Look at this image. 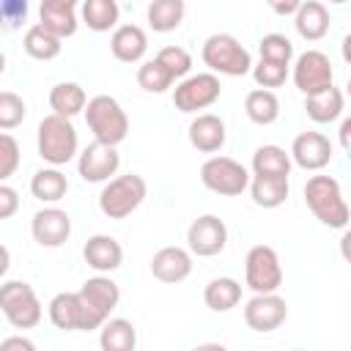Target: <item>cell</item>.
Returning <instances> with one entry per match:
<instances>
[{
	"label": "cell",
	"instance_id": "23",
	"mask_svg": "<svg viewBox=\"0 0 351 351\" xmlns=\"http://www.w3.org/2000/svg\"><path fill=\"white\" fill-rule=\"evenodd\" d=\"M343 101H346V99H343V90L335 88V85H329V88H324V90H315V93L304 96V112H307V118L315 121V123H332V121L340 118Z\"/></svg>",
	"mask_w": 351,
	"mask_h": 351
},
{
	"label": "cell",
	"instance_id": "44",
	"mask_svg": "<svg viewBox=\"0 0 351 351\" xmlns=\"http://www.w3.org/2000/svg\"><path fill=\"white\" fill-rule=\"evenodd\" d=\"M0 351H36V343L27 337H5L0 343Z\"/></svg>",
	"mask_w": 351,
	"mask_h": 351
},
{
	"label": "cell",
	"instance_id": "26",
	"mask_svg": "<svg viewBox=\"0 0 351 351\" xmlns=\"http://www.w3.org/2000/svg\"><path fill=\"white\" fill-rule=\"evenodd\" d=\"M291 154L280 145H261L252 154V176H269V178H288L291 173Z\"/></svg>",
	"mask_w": 351,
	"mask_h": 351
},
{
	"label": "cell",
	"instance_id": "9",
	"mask_svg": "<svg viewBox=\"0 0 351 351\" xmlns=\"http://www.w3.org/2000/svg\"><path fill=\"white\" fill-rule=\"evenodd\" d=\"M244 282L252 293H271L282 285V266L274 247L269 244L250 247L244 258Z\"/></svg>",
	"mask_w": 351,
	"mask_h": 351
},
{
	"label": "cell",
	"instance_id": "43",
	"mask_svg": "<svg viewBox=\"0 0 351 351\" xmlns=\"http://www.w3.org/2000/svg\"><path fill=\"white\" fill-rule=\"evenodd\" d=\"M266 3H269V8H271L277 16H293V14L302 8L304 0H266Z\"/></svg>",
	"mask_w": 351,
	"mask_h": 351
},
{
	"label": "cell",
	"instance_id": "28",
	"mask_svg": "<svg viewBox=\"0 0 351 351\" xmlns=\"http://www.w3.org/2000/svg\"><path fill=\"white\" fill-rule=\"evenodd\" d=\"M244 112H247V118H250L252 123L269 126V123H274V121L280 118V99H277V93L269 90V88H255V90H250L247 99H244Z\"/></svg>",
	"mask_w": 351,
	"mask_h": 351
},
{
	"label": "cell",
	"instance_id": "49",
	"mask_svg": "<svg viewBox=\"0 0 351 351\" xmlns=\"http://www.w3.org/2000/svg\"><path fill=\"white\" fill-rule=\"evenodd\" d=\"M346 88H348V96H351V77H348V85Z\"/></svg>",
	"mask_w": 351,
	"mask_h": 351
},
{
	"label": "cell",
	"instance_id": "17",
	"mask_svg": "<svg viewBox=\"0 0 351 351\" xmlns=\"http://www.w3.org/2000/svg\"><path fill=\"white\" fill-rule=\"evenodd\" d=\"M151 274L159 282H167V285L184 282L192 274V250H184V247L156 250L154 258H151Z\"/></svg>",
	"mask_w": 351,
	"mask_h": 351
},
{
	"label": "cell",
	"instance_id": "40",
	"mask_svg": "<svg viewBox=\"0 0 351 351\" xmlns=\"http://www.w3.org/2000/svg\"><path fill=\"white\" fill-rule=\"evenodd\" d=\"M16 167H19V143L8 132H3L0 134V178L3 181L11 178Z\"/></svg>",
	"mask_w": 351,
	"mask_h": 351
},
{
	"label": "cell",
	"instance_id": "45",
	"mask_svg": "<svg viewBox=\"0 0 351 351\" xmlns=\"http://www.w3.org/2000/svg\"><path fill=\"white\" fill-rule=\"evenodd\" d=\"M337 137H340V145L351 154V115L343 118V123H340V129H337Z\"/></svg>",
	"mask_w": 351,
	"mask_h": 351
},
{
	"label": "cell",
	"instance_id": "33",
	"mask_svg": "<svg viewBox=\"0 0 351 351\" xmlns=\"http://www.w3.org/2000/svg\"><path fill=\"white\" fill-rule=\"evenodd\" d=\"M118 19H121L118 0H85L82 3V22L93 33H107L118 27Z\"/></svg>",
	"mask_w": 351,
	"mask_h": 351
},
{
	"label": "cell",
	"instance_id": "21",
	"mask_svg": "<svg viewBox=\"0 0 351 351\" xmlns=\"http://www.w3.org/2000/svg\"><path fill=\"white\" fill-rule=\"evenodd\" d=\"M110 52L121 63H137L148 52V36L140 25H118L110 38Z\"/></svg>",
	"mask_w": 351,
	"mask_h": 351
},
{
	"label": "cell",
	"instance_id": "2",
	"mask_svg": "<svg viewBox=\"0 0 351 351\" xmlns=\"http://www.w3.org/2000/svg\"><path fill=\"white\" fill-rule=\"evenodd\" d=\"M80 140H77V129L71 123V118L66 115H47L38 123V156L55 167L71 162L77 156Z\"/></svg>",
	"mask_w": 351,
	"mask_h": 351
},
{
	"label": "cell",
	"instance_id": "27",
	"mask_svg": "<svg viewBox=\"0 0 351 351\" xmlns=\"http://www.w3.org/2000/svg\"><path fill=\"white\" fill-rule=\"evenodd\" d=\"M30 192L41 203H58L69 192V178L55 165L52 167H44V170H36L33 178H30Z\"/></svg>",
	"mask_w": 351,
	"mask_h": 351
},
{
	"label": "cell",
	"instance_id": "34",
	"mask_svg": "<svg viewBox=\"0 0 351 351\" xmlns=\"http://www.w3.org/2000/svg\"><path fill=\"white\" fill-rule=\"evenodd\" d=\"M176 82L173 71L162 63V60H145L140 69H137V85L145 90V93H165L170 85Z\"/></svg>",
	"mask_w": 351,
	"mask_h": 351
},
{
	"label": "cell",
	"instance_id": "4",
	"mask_svg": "<svg viewBox=\"0 0 351 351\" xmlns=\"http://www.w3.org/2000/svg\"><path fill=\"white\" fill-rule=\"evenodd\" d=\"M145 195H148V184L143 176H137V173L115 176L104 184V189L99 195V208L110 219H126L129 214H134L143 206Z\"/></svg>",
	"mask_w": 351,
	"mask_h": 351
},
{
	"label": "cell",
	"instance_id": "38",
	"mask_svg": "<svg viewBox=\"0 0 351 351\" xmlns=\"http://www.w3.org/2000/svg\"><path fill=\"white\" fill-rule=\"evenodd\" d=\"M27 115V107L22 101V96H16L14 90H3L0 93V129L8 132L14 126H19Z\"/></svg>",
	"mask_w": 351,
	"mask_h": 351
},
{
	"label": "cell",
	"instance_id": "16",
	"mask_svg": "<svg viewBox=\"0 0 351 351\" xmlns=\"http://www.w3.org/2000/svg\"><path fill=\"white\" fill-rule=\"evenodd\" d=\"M291 159L302 170H313V173L315 170H324L332 162V143L321 132H302V134L293 137Z\"/></svg>",
	"mask_w": 351,
	"mask_h": 351
},
{
	"label": "cell",
	"instance_id": "14",
	"mask_svg": "<svg viewBox=\"0 0 351 351\" xmlns=\"http://www.w3.org/2000/svg\"><path fill=\"white\" fill-rule=\"evenodd\" d=\"M121 167V156L115 151V145H107V143H90L80 159H77V170L82 176V181L88 184H107Z\"/></svg>",
	"mask_w": 351,
	"mask_h": 351
},
{
	"label": "cell",
	"instance_id": "35",
	"mask_svg": "<svg viewBox=\"0 0 351 351\" xmlns=\"http://www.w3.org/2000/svg\"><path fill=\"white\" fill-rule=\"evenodd\" d=\"M38 19H41V25H44L47 30H52V33L60 36V38H69V36L77 33V14H74V8H58V5L41 3Z\"/></svg>",
	"mask_w": 351,
	"mask_h": 351
},
{
	"label": "cell",
	"instance_id": "20",
	"mask_svg": "<svg viewBox=\"0 0 351 351\" xmlns=\"http://www.w3.org/2000/svg\"><path fill=\"white\" fill-rule=\"evenodd\" d=\"M49 321L63 332H85V304L80 291H63L49 302Z\"/></svg>",
	"mask_w": 351,
	"mask_h": 351
},
{
	"label": "cell",
	"instance_id": "32",
	"mask_svg": "<svg viewBox=\"0 0 351 351\" xmlns=\"http://www.w3.org/2000/svg\"><path fill=\"white\" fill-rule=\"evenodd\" d=\"M99 343L104 351H134L137 346V329L126 318H107L101 324Z\"/></svg>",
	"mask_w": 351,
	"mask_h": 351
},
{
	"label": "cell",
	"instance_id": "39",
	"mask_svg": "<svg viewBox=\"0 0 351 351\" xmlns=\"http://www.w3.org/2000/svg\"><path fill=\"white\" fill-rule=\"evenodd\" d=\"M156 60H162V63L173 71L176 80H184V77H189V71H192V55H189L184 47H162V49L156 52Z\"/></svg>",
	"mask_w": 351,
	"mask_h": 351
},
{
	"label": "cell",
	"instance_id": "8",
	"mask_svg": "<svg viewBox=\"0 0 351 351\" xmlns=\"http://www.w3.org/2000/svg\"><path fill=\"white\" fill-rule=\"evenodd\" d=\"M200 181H203L206 189H211L217 195L236 197L250 186L252 178H250V170L241 162H236L230 156H211L200 167Z\"/></svg>",
	"mask_w": 351,
	"mask_h": 351
},
{
	"label": "cell",
	"instance_id": "22",
	"mask_svg": "<svg viewBox=\"0 0 351 351\" xmlns=\"http://www.w3.org/2000/svg\"><path fill=\"white\" fill-rule=\"evenodd\" d=\"M293 25L304 41H318L329 33V11L321 0H304L302 8L293 14Z\"/></svg>",
	"mask_w": 351,
	"mask_h": 351
},
{
	"label": "cell",
	"instance_id": "1",
	"mask_svg": "<svg viewBox=\"0 0 351 351\" xmlns=\"http://www.w3.org/2000/svg\"><path fill=\"white\" fill-rule=\"evenodd\" d=\"M304 203L313 217L326 228H346L351 219V208L343 197L337 178L332 176H313L304 184Z\"/></svg>",
	"mask_w": 351,
	"mask_h": 351
},
{
	"label": "cell",
	"instance_id": "48",
	"mask_svg": "<svg viewBox=\"0 0 351 351\" xmlns=\"http://www.w3.org/2000/svg\"><path fill=\"white\" fill-rule=\"evenodd\" d=\"M41 3H47V5H58V8H74V5H77V0H41Z\"/></svg>",
	"mask_w": 351,
	"mask_h": 351
},
{
	"label": "cell",
	"instance_id": "18",
	"mask_svg": "<svg viewBox=\"0 0 351 351\" xmlns=\"http://www.w3.org/2000/svg\"><path fill=\"white\" fill-rule=\"evenodd\" d=\"M82 258L99 274H110V271H115L123 263V247L118 244V239H112L107 233H96V236H90L85 241Z\"/></svg>",
	"mask_w": 351,
	"mask_h": 351
},
{
	"label": "cell",
	"instance_id": "30",
	"mask_svg": "<svg viewBox=\"0 0 351 351\" xmlns=\"http://www.w3.org/2000/svg\"><path fill=\"white\" fill-rule=\"evenodd\" d=\"M49 107H52V112H58V115L74 118V115L85 112L88 96H85L82 85H77V82H58V85L49 90Z\"/></svg>",
	"mask_w": 351,
	"mask_h": 351
},
{
	"label": "cell",
	"instance_id": "13",
	"mask_svg": "<svg viewBox=\"0 0 351 351\" xmlns=\"http://www.w3.org/2000/svg\"><path fill=\"white\" fill-rule=\"evenodd\" d=\"M285 318H288V304H285V299L277 291L255 293L244 304V324L252 332H274V329L282 326Z\"/></svg>",
	"mask_w": 351,
	"mask_h": 351
},
{
	"label": "cell",
	"instance_id": "31",
	"mask_svg": "<svg viewBox=\"0 0 351 351\" xmlns=\"http://www.w3.org/2000/svg\"><path fill=\"white\" fill-rule=\"evenodd\" d=\"M288 178H269V176H252L250 181V195L252 203L261 208H277L288 200Z\"/></svg>",
	"mask_w": 351,
	"mask_h": 351
},
{
	"label": "cell",
	"instance_id": "24",
	"mask_svg": "<svg viewBox=\"0 0 351 351\" xmlns=\"http://www.w3.org/2000/svg\"><path fill=\"white\" fill-rule=\"evenodd\" d=\"M203 302L214 313H230L241 302V282L233 277H214L203 288Z\"/></svg>",
	"mask_w": 351,
	"mask_h": 351
},
{
	"label": "cell",
	"instance_id": "3",
	"mask_svg": "<svg viewBox=\"0 0 351 351\" xmlns=\"http://www.w3.org/2000/svg\"><path fill=\"white\" fill-rule=\"evenodd\" d=\"M203 63L214 71V74H225V77H244L252 71V58L250 52L241 47V41L230 33H214L203 41L200 49Z\"/></svg>",
	"mask_w": 351,
	"mask_h": 351
},
{
	"label": "cell",
	"instance_id": "19",
	"mask_svg": "<svg viewBox=\"0 0 351 351\" xmlns=\"http://www.w3.org/2000/svg\"><path fill=\"white\" fill-rule=\"evenodd\" d=\"M225 140H228L225 121L219 115H214V112H200L189 123V143L200 154H217L225 145Z\"/></svg>",
	"mask_w": 351,
	"mask_h": 351
},
{
	"label": "cell",
	"instance_id": "41",
	"mask_svg": "<svg viewBox=\"0 0 351 351\" xmlns=\"http://www.w3.org/2000/svg\"><path fill=\"white\" fill-rule=\"evenodd\" d=\"M3 8V25L8 30H16L27 19V0H0Z\"/></svg>",
	"mask_w": 351,
	"mask_h": 351
},
{
	"label": "cell",
	"instance_id": "36",
	"mask_svg": "<svg viewBox=\"0 0 351 351\" xmlns=\"http://www.w3.org/2000/svg\"><path fill=\"white\" fill-rule=\"evenodd\" d=\"M258 52H261V58H266V60H277V63L291 66L293 44H291V38H288V36H282V33H269V36H263V38H261Z\"/></svg>",
	"mask_w": 351,
	"mask_h": 351
},
{
	"label": "cell",
	"instance_id": "47",
	"mask_svg": "<svg viewBox=\"0 0 351 351\" xmlns=\"http://www.w3.org/2000/svg\"><path fill=\"white\" fill-rule=\"evenodd\" d=\"M340 52H343V60L351 66V33L343 38V44H340Z\"/></svg>",
	"mask_w": 351,
	"mask_h": 351
},
{
	"label": "cell",
	"instance_id": "42",
	"mask_svg": "<svg viewBox=\"0 0 351 351\" xmlns=\"http://www.w3.org/2000/svg\"><path fill=\"white\" fill-rule=\"evenodd\" d=\"M19 208V195L14 186L0 184V219H11Z\"/></svg>",
	"mask_w": 351,
	"mask_h": 351
},
{
	"label": "cell",
	"instance_id": "50",
	"mask_svg": "<svg viewBox=\"0 0 351 351\" xmlns=\"http://www.w3.org/2000/svg\"><path fill=\"white\" fill-rule=\"evenodd\" d=\"M329 3H348V0H329Z\"/></svg>",
	"mask_w": 351,
	"mask_h": 351
},
{
	"label": "cell",
	"instance_id": "15",
	"mask_svg": "<svg viewBox=\"0 0 351 351\" xmlns=\"http://www.w3.org/2000/svg\"><path fill=\"white\" fill-rule=\"evenodd\" d=\"M30 233H33L36 244H41V247H49V250L63 247L71 236V217H69V211H63L58 206H47L33 214Z\"/></svg>",
	"mask_w": 351,
	"mask_h": 351
},
{
	"label": "cell",
	"instance_id": "12",
	"mask_svg": "<svg viewBox=\"0 0 351 351\" xmlns=\"http://www.w3.org/2000/svg\"><path fill=\"white\" fill-rule=\"evenodd\" d=\"M186 244L192 255H200V258L219 255L228 244V225L217 214H200L197 219H192L186 230Z\"/></svg>",
	"mask_w": 351,
	"mask_h": 351
},
{
	"label": "cell",
	"instance_id": "11",
	"mask_svg": "<svg viewBox=\"0 0 351 351\" xmlns=\"http://www.w3.org/2000/svg\"><path fill=\"white\" fill-rule=\"evenodd\" d=\"M335 80V71H332V60L321 52V49H307L296 58L293 63V85L310 96L315 90H324L329 88Z\"/></svg>",
	"mask_w": 351,
	"mask_h": 351
},
{
	"label": "cell",
	"instance_id": "6",
	"mask_svg": "<svg viewBox=\"0 0 351 351\" xmlns=\"http://www.w3.org/2000/svg\"><path fill=\"white\" fill-rule=\"evenodd\" d=\"M0 310L5 321L14 329H33L41 324L44 307L38 302V293L33 291L30 282L22 280H5L0 288Z\"/></svg>",
	"mask_w": 351,
	"mask_h": 351
},
{
	"label": "cell",
	"instance_id": "25",
	"mask_svg": "<svg viewBox=\"0 0 351 351\" xmlns=\"http://www.w3.org/2000/svg\"><path fill=\"white\" fill-rule=\"evenodd\" d=\"M22 47L25 52L33 58V60H55L63 49V38L55 36L52 30H47L41 22L38 25H30L25 30V38H22Z\"/></svg>",
	"mask_w": 351,
	"mask_h": 351
},
{
	"label": "cell",
	"instance_id": "37",
	"mask_svg": "<svg viewBox=\"0 0 351 351\" xmlns=\"http://www.w3.org/2000/svg\"><path fill=\"white\" fill-rule=\"evenodd\" d=\"M252 80L261 85V88H280V85H285V80H288V66L285 63H277V60H266V58H261L255 66H252Z\"/></svg>",
	"mask_w": 351,
	"mask_h": 351
},
{
	"label": "cell",
	"instance_id": "5",
	"mask_svg": "<svg viewBox=\"0 0 351 351\" xmlns=\"http://www.w3.org/2000/svg\"><path fill=\"white\" fill-rule=\"evenodd\" d=\"M85 121H88L93 137L99 143H107V145H118L129 134V118H126L123 107L118 104V99H112L107 93L88 99Z\"/></svg>",
	"mask_w": 351,
	"mask_h": 351
},
{
	"label": "cell",
	"instance_id": "10",
	"mask_svg": "<svg viewBox=\"0 0 351 351\" xmlns=\"http://www.w3.org/2000/svg\"><path fill=\"white\" fill-rule=\"evenodd\" d=\"M219 96H222L219 77L214 71H203V74H189L176 85L173 104L181 112H197V110H208Z\"/></svg>",
	"mask_w": 351,
	"mask_h": 351
},
{
	"label": "cell",
	"instance_id": "7",
	"mask_svg": "<svg viewBox=\"0 0 351 351\" xmlns=\"http://www.w3.org/2000/svg\"><path fill=\"white\" fill-rule=\"evenodd\" d=\"M80 296H82V304H85V332H90V329H101V324L118 307L121 288H118L115 280L99 274V277H90V280L82 282Z\"/></svg>",
	"mask_w": 351,
	"mask_h": 351
},
{
	"label": "cell",
	"instance_id": "29",
	"mask_svg": "<svg viewBox=\"0 0 351 351\" xmlns=\"http://www.w3.org/2000/svg\"><path fill=\"white\" fill-rule=\"evenodd\" d=\"M186 14V3L184 0H151L145 19L151 25V30L156 33H170L184 22Z\"/></svg>",
	"mask_w": 351,
	"mask_h": 351
},
{
	"label": "cell",
	"instance_id": "46",
	"mask_svg": "<svg viewBox=\"0 0 351 351\" xmlns=\"http://www.w3.org/2000/svg\"><path fill=\"white\" fill-rule=\"evenodd\" d=\"M340 258L346 263H351V228H346L343 236H340Z\"/></svg>",
	"mask_w": 351,
	"mask_h": 351
}]
</instances>
